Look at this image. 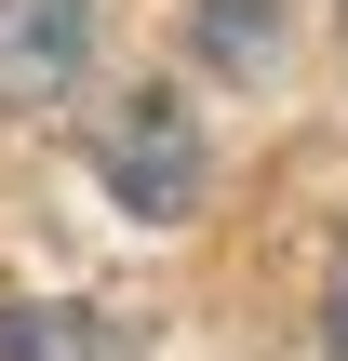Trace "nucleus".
Instances as JSON below:
<instances>
[{
  "label": "nucleus",
  "instance_id": "obj_5",
  "mask_svg": "<svg viewBox=\"0 0 348 361\" xmlns=\"http://www.w3.org/2000/svg\"><path fill=\"white\" fill-rule=\"evenodd\" d=\"M322 348L348 361V241H335V281H322Z\"/></svg>",
  "mask_w": 348,
  "mask_h": 361
},
{
  "label": "nucleus",
  "instance_id": "obj_4",
  "mask_svg": "<svg viewBox=\"0 0 348 361\" xmlns=\"http://www.w3.org/2000/svg\"><path fill=\"white\" fill-rule=\"evenodd\" d=\"M0 361H121V348L67 308H0Z\"/></svg>",
  "mask_w": 348,
  "mask_h": 361
},
{
  "label": "nucleus",
  "instance_id": "obj_1",
  "mask_svg": "<svg viewBox=\"0 0 348 361\" xmlns=\"http://www.w3.org/2000/svg\"><path fill=\"white\" fill-rule=\"evenodd\" d=\"M94 174H107V201H134L148 228H174V214L201 201V121H188V94H174V80H134V94L94 121Z\"/></svg>",
  "mask_w": 348,
  "mask_h": 361
},
{
  "label": "nucleus",
  "instance_id": "obj_3",
  "mask_svg": "<svg viewBox=\"0 0 348 361\" xmlns=\"http://www.w3.org/2000/svg\"><path fill=\"white\" fill-rule=\"evenodd\" d=\"M188 27H201V54L228 80H268L282 67V0H188Z\"/></svg>",
  "mask_w": 348,
  "mask_h": 361
},
{
  "label": "nucleus",
  "instance_id": "obj_2",
  "mask_svg": "<svg viewBox=\"0 0 348 361\" xmlns=\"http://www.w3.org/2000/svg\"><path fill=\"white\" fill-rule=\"evenodd\" d=\"M94 54V0H0V107H67Z\"/></svg>",
  "mask_w": 348,
  "mask_h": 361
}]
</instances>
